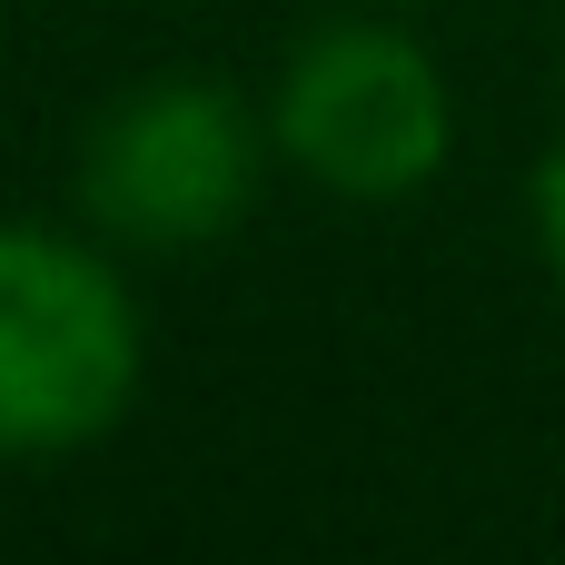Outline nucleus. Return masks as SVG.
I'll return each mask as SVG.
<instances>
[{
    "label": "nucleus",
    "instance_id": "obj_1",
    "mask_svg": "<svg viewBox=\"0 0 565 565\" xmlns=\"http://www.w3.org/2000/svg\"><path fill=\"white\" fill-rule=\"evenodd\" d=\"M149 328L109 248L0 218V457H70L139 397Z\"/></svg>",
    "mask_w": 565,
    "mask_h": 565
},
{
    "label": "nucleus",
    "instance_id": "obj_2",
    "mask_svg": "<svg viewBox=\"0 0 565 565\" xmlns=\"http://www.w3.org/2000/svg\"><path fill=\"white\" fill-rule=\"evenodd\" d=\"M268 109L238 99L218 70H159L119 89L79 139V209L129 258L218 248L268 189Z\"/></svg>",
    "mask_w": 565,
    "mask_h": 565
},
{
    "label": "nucleus",
    "instance_id": "obj_3",
    "mask_svg": "<svg viewBox=\"0 0 565 565\" xmlns=\"http://www.w3.org/2000/svg\"><path fill=\"white\" fill-rule=\"evenodd\" d=\"M268 149L358 209L417 199L447 149H457V89L437 70V50L377 10H348L328 30H308L268 89Z\"/></svg>",
    "mask_w": 565,
    "mask_h": 565
},
{
    "label": "nucleus",
    "instance_id": "obj_4",
    "mask_svg": "<svg viewBox=\"0 0 565 565\" xmlns=\"http://www.w3.org/2000/svg\"><path fill=\"white\" fill-rule=\"evenodd\" d=\"M526 209H536V248H546V268L565 278V129L546 139V159H536V189H526Z\"/></svg>",
    "mask_w": 565,
    "mask_h": 565
}]
</instances>
